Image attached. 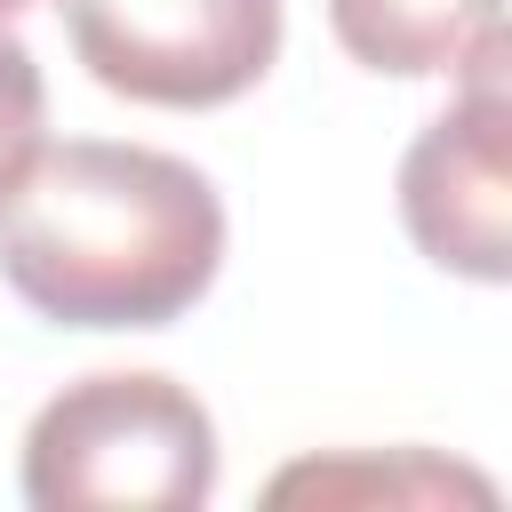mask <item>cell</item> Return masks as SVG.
Segmentation results:
<instances>
[{
	"label": "cell",
	"instance_id": "4",
	"mask_svg": "<svg viewBox=\"0 0 512 512\" xmlns=\"http://www.w3.org/2000/svg\"><path fill=\"white\" fill-rule=\"evenodd\" d=\"M504 32H480L456 64L448 112L400 160V224L408 240L464 280L512 272V104H504Z\"/></svg>",
	"mask_w": 512,
	"mask_h": 512
},
{
	"label": "cell",
	"instance_id": "8",
	"mask_svg": "<svg viewBox=\"0 0 512 512\" xmlns=\"http://www.w3.org/2000/svg\"><path fill=\"white\" fill-rule=\"evenodd\" d=\"M16 8H32V0H0V16H16Z\"/></svg>",
	"mask_w": 512,
	"mask_h": 512
},
{
	"label": "cell",
	"instance_id": "1",
	"mask_svg": "<svg viewBox=\"0 0 512 512\" xmlns=\"http://www.w3.org/2000/svg\"><path fill=\"white\" fill-rule=\"evenodd\" d=\"M224 264L216 184L152 144H40L0 192V280L64 328H168Z\"/></svg>",
	"mask_w": 512,
	"mask_h": 512
},
{
	"label": "cell",
	"instance_id": "3",
	"mask_svg": "<svg viewBox=\"0 0 512 512\" xmlns=\"http://www.w3.org/2000/svg\"><path fill=\"white\" fill-rule=\"evenodd\" d=\"M64 32L96 88L160 112H208L272 72L280 0H64Z\"/></svg>",
	"mask_w": 512,
	"mask_h": 512
},
{
	"label": "cell",
	"instance_id": "6",
	"mask_svg": "<svg viewBox=\"0 0 512 512\" xmlns=\"http://www.w3.org/2000/svg\"><path fill=\"white\" fill-rule=\"evenodd\" d=\"M296 496H384V504H424V496H472V504H488L496 488L480 480V472H456V464H440V456H424V448H400V456H344V464H288L280 480H272V504H296Z\"/></svg>",
	"mask_w": 512,
	"mask_h": 512
},
{
	"label": "cell",
	"instance_id": "2",
	"mask_svg": "<svg viewBox=\"0 0 512 512\" xmlns=\"http://www.w3.org/2000/svg\"><path fill=\"white\" fill-rule=\"evenodd\" d=\"M216 496V424L168 376H80L24 432L32 512H192Z\"/></svg>",
	"mask_w": 512,
	"mask_h": 512
},
{
	"label": "cell",
	"instance_id": "7",
	"mask_svg": "<svg viewBox=\"0 0 512 512\" xmlns=\"http://www.w3.org/2000/svg\"><path fill=\"white\" fill-rule=\"evenodd\" d=\"M40 120H48V88H40V64L16 32H0V192L32 168L40 152Z\"/></svg>",
	"mask_w": 512,
	"mask_h": 512
},
{
	"label": "cell",
	"instance_id": "5",
	"mask_svg": "<svg viewBox=\"0 0 512 512\" xmlns=\"http://www.w3.org/2000/svg\"><path fill=\"white\" fill-rule=\"evenodd\" d=\"M336 48L368 72L424 80L456 72L480 32H496V0H328Z\"/></svg>",
	"mask_w": 512,
	"mask_h": 512
}]
</instances>
